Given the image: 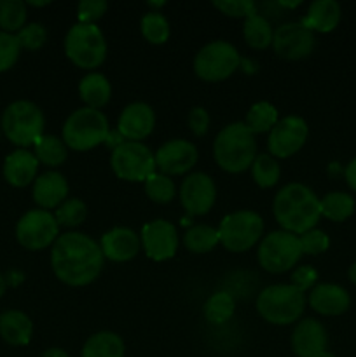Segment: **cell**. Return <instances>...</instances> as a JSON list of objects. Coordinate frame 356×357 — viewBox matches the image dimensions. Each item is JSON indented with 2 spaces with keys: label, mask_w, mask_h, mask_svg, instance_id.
I'll return each mask as SVG.
<instances>
[{
  "label": "cell",
  "mask_w": 356,
  "mask_h": 357,
  "mask_svg": "<svg viewBox=\"0 0 356 357\" xmlns=\"http://www.w3.org/2000/svg\"><path fill=\"white\" fill-rule=\"evenodd\" d=\"M105 257L93 237L65 232L51 246V268L56 279L70 288H82L100 278Z\"/></svg>",
  "instance_id": "1"
},
{
  "label": "cell",
  "mask_w": 356,
  "mask_h": 357,
  "mask_svg": "<svg viewBox=\"0 0 356 357\" xmlns=\"http://www.w3.org/2000/svg\"><path fill=\"white\" fill-rule=\"evenodd\" d=\"M272 213L281 230L302 236L307 230L316 229L320 222V199L309 187L293 181L279 188L274 195Z\"/></svg>",
  "instance_id": "2"
},
{
  "label": "cell",
  "mask_w": 356,
  "mask_h": 357,
  "mask_svg": "<svg viewBox=\"0 0 356 357\" xmlns=\"http://www.w3.org/2000/svg\"><path fill=\"white\" fill-rule=\"evenodd\" d=\"M213 157L225 173H243L251 167L257 157L255 135L244 126V122L227 124L213 142Z\"/></svg>",
  "instance_id": "3"
},
{
  "label": "cell",
  "mask_w": 356,
  "mask_h": 357,
  "mask_svg": "<svg viewBox=\"0 0 356 357\" xmlns=\"http://www.w3.org/2000/svg\"><path fill=\"white\" fill-rule=\"evenodd\" d=\"M255 307L258 316L269 324L288 326L302 317L306 309V296L292 284H272L262 289Z\"/></svg>",
  "instance_id": "4"
},
{
  "label": "cell",
  "mask_w": 356,
  "mask_h": 357,
  "mask_svg": "<svg viewBox=\"0 0 356 357\" xmlns=\"http://www.w3.org/2000/svg\"><path fill=\"white\" fill-rule=\"evenodd\" d=\"M110 128L103 112L82 107L66 117L61 129V139L66 149L75 152H87L103 145Z\"/></svg>",
  "instance_id": "5"
},
{
  "label": "cell",
  "mask_w": 356,
  "mask_h": 357,
  "mask_svg": "<svg viewBox=\"0 0 356 357\" xmlns=\"http://www.w3.org/2000/svg\"><path fill=\"white\" fill-rule=\"evenodd\" d=\"M45 119L40 108L28 100L13 101L3 110L2 129L6 138L20 149L35 145L44 136Z\"/></svg>",
  "instance_id": "6"
},
{
  "label": "cell",
  "mask_w": 356,
  "mask_h": 357,
  "mask_svg": "<svg viewBox=\"0 0 356 357\" xmlns=\"http://www.w3.org/2000/svg\"><path fill=\"white\" fill-rule=\"evenodd\" d=\"M65 54L82 70H94L107 58V40L96 24L75 23L65 37Z\"/></svg>",
  "instance_id": "7"
},
{
  "label": "cell",
  "mask_w": 356,
  "mask_h": 357,
  "mask_svg": "<svg viewBox=\"0 0 356 357\" xmlns=\"http://www.w3.org/2000/svg\"><path fill=\"white\" fill-rule=\"evenodd\" d=\"M264 220L251 209L227 215L218 227L220 244L230 253H244L262 241Z\"/></svg>",
  "instance_id": "8"
},
{
  "label": "cell",
  "mask_w": 356,
  "mask_h": 357,
  "mask_svg": "<svg viewBox=\"0 0 356 357\" xmlns=\"http://www.w3.org/2000/svg\"><path fill=\"white\" fill-rule=\"evenodd\" d=\"M302 255L299 236L286 230H276L260 241L257 260L258 265L269 274H283L295 267Z\"/></svg>",
  "instance_id": "9"
},
{
  "label": "cell",
  "mask_w": 356,
  "mask_h": 357,
  "mask_svg": "<svg viewBox=\"0 0 356 357\" xmlns=\"http://www.w3.org/2000/svg\"><path fill=\"white\" fill-rule=\"evenodd\" d=\"M241 65L237 49L227 40H213L202 45L194 58V72L205 82H222Z\"/></svg>",
  "instance_id": "10"
},
{
  "label": "cell",
  "mask_w": 356,
  "mask_h": 357,
  "mask_svg": "<svg viewBox=\"0 0 356 357\" xmlns=\"http://www.w3.org/2000/svg\"><path fill=\"white\" fill-rule=\"evenodd\" d=\"M110 167L117 178L124 181H145L156 173L154 152L142 142H124L112 150Z\"/></svg>",
  "instance_id": "11"
},
{
  "label": "cell",
  "mask_w": 356,
  "mask_h": 357,
  "mask_svg": "<svg viewBox=\"0 0 356 357\" xmlns=\"http://www.w3.org/2000/svg\"><path fill=\"white\" fill-rule=\"evenodd\" d=\"M59 237V225L54 213L45 209H30L16 225V239L24 250L42 251L52 246Z\"/></svg>",
  "instance_id": "12"
},
{
  "label": "cell",
  "mask_w": 356,
  "mask_h": 357,
  "mask_svg": "<svg viewBox=\"0 0 356 357\" xmlns=\"http://www.w3.org/2000/svg\"><path fill=\"white\" fill-rule=\"evenodd\" d=\"M316 45V37L302 21L283 23L274 30L272 45L276 56L288 61H299L311 56Z\"/></svg>",
  "instance_id": "13"
},
{
  "label": "cell",
  "mask_w": 356,
  "mask_h": 357,
  "mask_svg": "<svg viewBox=\"0 0 356 357\" xmlns=\"http://www.w3.org/2000/svg\"><path fill=\"white\" fill-rule=\"evenodd\" d=\"M309 136V128L302 117L290 115L279 119L278 124L271 129L267 138L269 155L274 159H288L300 152Z\"/></svg>",
  "instance_id": "14"
},
{
  "label": "cell",
  "mask_w": 356,
  "mask_h": 357,
  "mask_svg": "<svg viewBox=\"0 0 356 357\" xmlns=\"http://www.w3.org/2000/svg\"><path fill=\"white\" fill-rule=\"evenodd\" d=\"M142 250L154 261L170 260L178 251L177 227L163 218L145 223L140 234Z\"/></svg>",
  "instance_id": "15"
},
{
  "label": "cell",
  "mask_w": 356,
  "mask_h": 357,
  "mask_svg": "<svg viewBox=\"0 0 356 357\" xmlns=\"http://www.w3.org/2000/svg\"><path fill=\"white\" fill-rule=\"evenodd\" d=\"M216 201V187L206 173H192L181 181L180 202L192 216H202L212 211Z\"/></svg>",
  "instance_id": "16"
},
{
  "label": "cell",
  "mask_w": 356,
  "mask_h": 357,
  "mask_svg": "<svg viewBox=\"0 0 356 357\" xmlns=\"http://www.w3.org/2000/svg\"><path fill=\"white\" fill-rule=\"evenodd\" d=\"M156 167L166 176L185 174L198 162V149L187 139H170L156 153Z\"/></svg>",
  "instance_id": "17"
},
{
  "label": "cell",
  "mask_w": 356,
  "mask_h": 357,
  "mask_svg": "<svg viewBox=\"0 0 356 357\" xmlns=\"http://www.w3.org/2000/svg\"><path fill=\"white\" fill-rule=\"evenodd\" d=\"M156 128V114L152 107L142 101L129 103L121 112L117 121V131L126 142H142Z\"/></svg>",
  "instance_id": "18"
},
{
  "label": "cell",
  "mask_w": 356,
  "mask_h": 357,
  "mask_svg": "<svg viewBox=\"0 0 356 357\" xmlns=\"http://www.w3.org/2000/svg\"><path fill=\"white\" fill-rule=\"evenodd\" d=\"M328 335L316 319H300L292 333V349L297 357H318L327 351Z\"/></svg>",
  "instance_id": "19"
},
{
  "label": "cell",
  "mask_w": 356,
  "mask_h": 357,
  "mask_svg": "<svg viewBox=\"0 0 356 357\" xmlns=\"http://www.w3.org/2000/svg\"><path fill=\"white\" fill-rule=\"evenodd\" d=\"M100 248L105 258H108L110 261H117V264H124V261L133 260L140 253L142 241H140V236H136L135 230L128 229V227H115L103 234Z\"/></svg>",
  "instance_id": "20"
},
{
  "label": "cell",
  "mask_w": 356,
  "mask_h": 357,
  "mask_svg": "<svg viewBox=\"0 0 356 357\" xmlns=\"http://www.w3.org/2000/svg\"><path fill=\"white\" fill-rule=\"evenodd\" d=\"M34 195L35 204L38 209H58L68 195V181L58 171H47V173L37 176L34 181Z\"/></svg>",
  "instance_id": "21"
},
{
  "label": "cell",
  "mask_w": 356,
  "mask_h": 357,
  "mask_svg": "<svg viewBox=\"0 0 356 357\" xmlns=\"http://www.w3.org/2000/svg\"><path fill=\"white\" fill-rule=\"evenodd\" d=\"M309 305L321 316H341L351 305V296L339 284H316L309 293Z\"/></svg>",
  "instance_id": "22"
},
{
  "label": "cell",
  "mask_w": 356,
  "mask_h": 357,
  "mask_svg": "<svg viewBox=\"0 0 356 357\" xmlns=\"http://www.w3.org/2000/svg\"><path fill=\"white\" fill-rule=\"evenodd\" d=\"M38 160L34 152L27 149H17L6 157L3 160V178L10 187L24 188L37 180Z\"/></svg>",
  "instance_id": "23"
},
{
  "label": "cell",
  "mask_w": 356,
  "mask_h": 357,
  "mask_svg": "<svg viewBox=\"0 0 356 357\" xmlns=\"http://www.w3.org/2000/svg\"><path fill=\"white\" fill-rule=\"evenodd\" d=\"M34 335V323L21 310H7L0 316V337L13 347H24Z\"/></svg>",
  "instance_id": "24"
},
{
  "label": "cell",
  "mask_w": 356,
  "mask_h": 357,
  "mask_svg": "<svg viewBox=\"0 0 356 357\" xmlns=\"http://www.w3.org/2000/svg\"><path fill=\"white\" fill-rule=\"evenodd\" d=\"M302 23L313 33H330L341 23V6L335 0H316L309 6Z\"/></svg>",
  "instance_id": "25"
},
{
  "label": "cell",
  "mask_w": 356,
  "mask_h": 357,
  "mask_svg": "<svg viewBox=\"0 0 356 357\" xmlns=\"http://www.w3.org/2000/svg\"><path fill=\"white\" fill-rule=\"evenodd\" d=\"M79 94L80 100L86 103L87 108L101 110L107 107L112 96V87L107 77L103 73L91 72L84 75L79 82Z\"/></svg>",
  "instance_id": "26"
},
{
  "label": "cell",
  "mask_w": 356,
  "mask_h": 357,
  "mask_svg": "<svg viewBox=\"0 0 356 357\" xmlns=\"http://www.w3.org/2000/svg\"><path fill=\"white\" fill-rule=\"evenodd\" d=\"M124 342L117 333L98 331L87 338L80 357H124Z\"/></svg>",
  "instance_id": "27"
},
{
  "label": "cell",
  "mask_w": 356,
  "mask_h": 357,
  "mask_svg": "<svg viewBox=\"0 0 356 357\" xmlns=\"http://www.w3.org/2000/svg\"><path fill=\"white\" fill-rule=\"evenodd\" d=\"M243 37L244 42L251 49H265L272 45V37H274V28L269 23V20L262 14H253L246 17L243 23Z\"/></svg>",
  "instance_id": "28"
},
{
  "label": "cell",
  "mask_w": 356,
  "mask_h": 357,
  "mask_svg": "<svg viewBox=\"0 0 356 357\" xmlns=\"http://www.w3.org/2000/svg\"><path fill=\"white\" fill-rule=\"evenodd\" d=\"M34 155L37 157L38 164H44L47 167H58L68 157V149L63 143L61 138L52 135H44L35 142Z\"/></svg>",
  "instance_id": "29"
},
{
  "label": "cell",
  "mask_w": 356,
  "mask_h": 357,
  "mask_svg": "<svg viewBox=\"0 0 356 357\" xmlns=\"http://www.w3.org/2000/svg\"><path fill=\"white\" fill-rule=\"evenodd\" d=\"M356 202L346 192H328L323 199H320L321 216L332 222H346L355 213Z\"/></svg>",
  "instance_id": "30"
},
{
  "label": "cell",
  "mask_w": 356,
  "mask_h": 357,
  "mask_svg": "<svg viewBox=\"0 0 356 357\" xmlns=\"http://www.w3.org/2000/svg\"><path fill=\"white\" fill-rule=\"evenodd\" d=\"M278 108L269 101H258L248 110L244 126L253 135H262V132H271V129L278 124Z\"/></svg>",
  "instance_id": "31"
},
{
  "label": "cell",
  "mask_w": 356,
  "mask_h": 357,
  "mask_svg": "<svg viewBox=\"0 0 356 357\" xmlns=\"http://www.w3.org/2000/svg\"><path fill=\"white\" fill-rule=\"evenodd\" d=\"M220 243L218 229L209 225H194L185 232L184 244L191 253H209Z\"/></svg>",
  "instance_id": "32"
},
{
  "label": "cell",
  "mask_w": 356,
  "mask_h": 357,
  "mask_svg": "<svg viewBox=\"0 0 356 357\" xmlns=\"http://www.w3.org/2000/svg\"><path fill=\"white\" fill-rule=\"evenodd\" d=\"M251 178L260 188L274 187L281 176L278 159H274L269 153H257L253 164H251Z\"/></svg>",
  "instance_id": "33"
},
{
  "label": "cell",
  "mask_w": 356,
  "mask_h": 357,
  "mask_svg": "<svg viewBox=\"0 0 356 357\" xmlns=\"http://www.w3.org/2000/svg\"><path fill=\"white\" fill-rule=\"evenodd\" d=\"M234 310H236V302L227 291L213 293L205 303V317L212 324L227 323L234 316Z\"/></svg>",
  "instance_id": "34"
},
{
  "label": "cell",
  "mask_w": 356,
  "mask_h": 357,
  "mask_svg": "<svg viewBox=\"0 0 356 357\" xmlns=\"http://www.w3.org/2000/svg\"><path fill=\"white\" fill-rule=\"evenodd\" d=\"M27 3L21 0H0V28L16 35L27 23Z\"/></svg>",
  "instance_id": "35"
},
{
  "label": "cell",
  "mask_w": 356,
  "mask_h": 357,
  "mask_svg": "<svg viewBox=\"0 0 356 357\" xmlns=\"http://www.w3.org/2000/svg\"><path fill=\"white\" fill-rule=\"evenodd\" d=\"M140 30H142L143 38L152 45H163L170 38V23L159 10L147 13L140 21Z\"/></svg>",
  "instance_id": "36"
},
{
  "label": "cell",
  "mask_w": 356,
  "mask_h": 357,
  "mask_svg": "<svg viewBox=\"0 0 356 357\" xmlns=\"http://www.w3.org/2000/svg\"><path fill=\"white\" fill-rule=\"evenodd\" d=\"M143 185H145L147 197L152 202H157V204H168L177 195V185H175V181L163 173L150 174L143 181Z\"/></svg>",
  "instance_id": "37"
},
{
  "label": "cell",
  "mask_w": 356,
  "mask_h": 357,
  "mask_svg": "<svg viewBox=\"0 0 356 357\" xmlns=\"http://www.w3.org/2000/svg\"><path fill=\"white\" fill-rule=\"evenodd\" d=\"M56 222L59 227L77 229L84 223L87 216V206L80 199H66L54 213Z\"/></svg>",
  "instance_id": "38"
},
{
  "label": "cell",
  "mask_w": 356,
  "mask_h": 357,
  "mask_svg": "<svg viewBox=\"0 0 356 357\" xmlns=\"http://www.w3.org/2000/svg\"><path fill=\"white\" fill-rule=\"evenodd\" d=\"M16 37L21 49L37 51V49L44 47L45 40H47V30H45L44 24L40 23H28L17 31Z\"/></svg>",
  "instance_id": "39"
},
{
  "label": "cell",
  "mask_w": 356,
  "mask_h": 357,
  "mask_svg": "<svg viewBox=\"0 0 356 357\" xmlns=\"http://www.w3.org/2000/svg\"><path fill=\"white\" fill-rule=\"evenodd\" d=\"M20 52L21 45L16 35L0 30V73L7 72L16 65Z\"/></svg>",
  "instance_id": "40"
},
{
  "label": "cell",
  "mask_w": 356,
  "mask_h": 357,
  "mask_svg": "<svg viewBox=\"0 0 356 357\" xmlns=\"http://www.w3.org/2000/svg\"><path fill=\"white\" fill-rule=\"evenodd\" d=\"M300 246H302V253L309 255V257H316V255L325 253L330 248V237L327 232L320 229H311L299 236Z\"/></svg>",
  "instance_id": "41"
},
{
  "label": "cell",
  "mask_w": 356,
  "mask_h": 357,
  "mask_svg": "<svg viewBox=\"0 0 356 357\" xmlns=\"http://www.w3.org/2000/svg\"><path fill=\"white\" fill-rule=\"evenodd\" d=\"M213 6L225 16L243 17V20L253 16L258 10V6L251 0H215Z\"/></svg>",
  "instance_id": "42"
},
{
  "label": "cell",
  "mask_w": 356,
  "mask_h": 357,
  "mask_svg": "<svg viewBox=\"0 0 356 357\" xmlns=\"http://www.w3.org/2000/svg\"><path fill=\"white\" fill-rule=\"evenodd\" d=\"M108 3L105 0H82L77 6V20L82 24H96L107 13Z\"/></svg>",
  "instance_id": "43"
},
{
  "label": "cell",
  "mask_w": 356,
  "mask_h": 357,
  "mask_svg": "<svg viewBox=\"0 0 356 357\" xmlns=\"http://www.w3.org/2000/svg\"><path fill=\"white\" fill-rule=\"evenodd\" d=\"M318 282V272L309 265H300L292 272V286L299 291L306 293L313 289Z\"/></svg>",
  "instance_id": "44"
},
{
  "label": "cell",
  "mask_w": 356,
  "mask_h": 357,
  "mask_svg": "<svg viewBox=\"0 0 356 357\" xmlns=\"http://www.w3.org/2000/svg\"><path fill=\"white\" fill-rule=\"evenodd\" d=\"M188 129L194 132L195 136H205L209 129V115L206 112V108L202 107H194L188 112L187 119Z\"/></svg>",
  "instance_id": "45"
},
{
  "label": "cell",
  "mask_w": 356,
  "mask_h": 357,
  "mask_svg": "<svg viewBox=\"0 0 356 357\" xmlns=\"http://www.w3.org/2000/svg\"><path fill=\"white\" fill-rule=\"evenodd\" d=\"M344 176H346V181H348L349 188L356 192V157L348 164V166H346Z\"/></svg>",
  "instance_id": "46"
},
{
  "label": "cell",
  "mask_w": 356,
  "mask_h": 357,
  "mask_svg": "<svg viewBox=\"0 0 356 357\" xmlns=\"http://www.w3.org/2000/svg\"><path fill=\"white\" fill-rule=\"evenodd\" d=\"M40 357H70V356L66 354V352L63 351V349L52 347V349H47V351H45Z\"/></svg>",
  "instance_id": "47"
},
{
  "label": "cell",
  "mask_w": 356,
  "mask_h": 357,
  "mask_svg": "<svg viewBox=\"0 0 356 357\" xmlns=\"http://www.w3.org/2000/svg\"><path fill=\"white\" fill-rule=\"evenodd\" d=\"M348 275H349V281H351L353 284H356V261L351 265V267H349Z\"/></svg>",
  "instance_id": "48"
},
{
  "label": "cell",
  "mask_w": 356,
  "mask_h": 357,
  "mask_svg": "<svg viewBox=\"0 0 356 357\" xmlns=\"http://www.w3.org/2000/svg\"><path fill=\"white\" fill-rule=\"evenodd\" d=\"M147 6L150 7V10H154V13H157V9H161V7L166 6V2L164 0H161V2H149Z\"/></svg>",
  "instance_id": "49"
},
{
  "label": "cell",
  "mask_w": 356,
  "mask_h": 357,
  "mask_svg": "<svg viewBox=\"0 0 356 357\" xmlns=\"http://www.w3.org/2000/svg\"><path fill=\"white\" fill-rule=\"evenodd\" d=\"M239 66H244V68H246V70H244V72H250V73H253L255 72V70H257V66H253V65H251V63L250 61H244V59H241V65Z\"/></svg>",
  "instance_id": "50"
},
{
  "label": "cell",
  "mask_w": 356,
  "mask_h": 357,
  "mask_svg": "<svg viewBox=\"0 0 356 357\" xmlns=\"http://www.w3.org/2000/svg\"><path fill=\"white\" fill-rule=\"evenodd\" d=\"M6 289H7V281H6V278H3V275L0 274V298H2V296H3Z\"/></svg>",
  "instance_id": "51"
},
{
  "label": "cell",
  "mask_w": 356,
  "mask_h": 357,
  "mask_svg": "<svg viewBox=\"0 0 356 357\" xmlns=\"http://www.w3.org/2000/svg\"><path fill=\"white\" fill-rule=\"evenodd\" d=\"M279 6L286 7V9H293V7H299L300 2H279Z\"/></svg>",
  "instance_id": "52"
},
{
  "label": "cell",
  "mask_w": 356,
  "mask_h": 357,
  "mask_svg": "<svg viewBox=\"0 0 356 357\" xmlns=\"http://www.w3.org/2000/svg\"><path fill=\"white\" fill-rule=\"evenodd\" d=\"M49 0H44V2H34V0H31V2H28V6H31V7H44V6H49Z\"/></svg>",
  "instance_id": "53"
},
{
  "label": "cell",
  "mask_w": 356,
  "mask_h": 357,
  "mask_svg": "<svg viewBox=\"0 0 356 357\" xmlns=\"http://www.w3.org/2000/svg\"><path fill=\"white\" fill-rule=\"evenodd\" d=\"M318 357H335V356H334V354H332V352L325 351V352H323V354H320V356H318Z\"/></svg>",
  "instance_id": "54"
}]
</instances>
